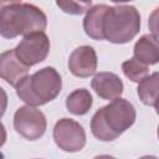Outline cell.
Here are the masks:
<instances>
[{"instance_id":"1","label":"cell","mask_w":159,"mask_h":159,"mask_svg":"<svg viewBox=\"0 0 159 159\" xmlns=\"http://www.w3.org/2000/svg\"><path fill=\"white\" fill-rule=\"evenodd\" d=\"M135 116V109L129 101L116 98L92 117V134L102 142H112L133 125Z\"/></svg>"},{"instance_id":"2","label":"cell","mask_w":159,"mask_h":159,"mask_svg":"<svg viewBox=\"0 0 159 159\" xmlns=\"http://www.w3.org/2000/svg\"><path fill=\"white\" fill-rule=\"evenodd\" d=\"M47 17L45 12L32 4H14L1 7L0 35L4 39H14L20 35L45 31Z\"/></svg>"},{"instance_id":"3","label":"cell","mask_w":159,"mask_h":159,"mask_svg":"<svg viewBox=\"0 0 159 159\" xmlns=\"http://www.w3.org/2000/svg\"><path fill=\"white\" fill-rule=\"evenodd\" d=\"M15 88L20 99L37 107L53 101L60 94L62 80L53 67H43L31 76H25Z\"/></svg>"},{"instance_id":"4","label":"cell","mask_w":159,"mask_h":159,"mask_svg":"<svg viewBox=\"0 0 159 159\" xmlns=\"http://www.w3.org/2000/svg\"><path fill=\"white\" fill-rule=\"evenodd\" d=\"M140 30V16L134 6H109L103 17L104 40L112 43H127Z\"/></svg>"},{"instance_id":"5","label":"cell","mask_w":159,"mask_h":159,"mask_svg":"<svg viewBox=\"0 0 159 159\" xmlns=\"http://www.w3.org/2000/svg\"><path fill=\"white\" fill-rule=\"evenodd\" d=\"M46 117L35 106H22L14 114V129L27 140L41 138L46 130Z\"/></svg>"},{"instance_id":"6","label":"cell","mask_w":159,"mask_h":159,"mask_svg":"<svg viewBox=\"0 0 159 159\" xmlns=\"http://www.w3.org/2000/svg\"><path fill=\"white\" fill-rule=\"evenodd\" d=\"M53 140L60 149L75 153L84 147L86 133L78 122L71 118H62L55 124Z\"/></svg>"},{"instance_id":"7","label":"cell","mask_w":159,"mask_h":159,"mask_svg":"<svg viewBox=\"0 0 159 159\" xmlns=\"http://www.w3.org/2000/svg\"><path fill=\"white\" fill-rule=\"evenodd\" d=\"M17 57L29 67L46 60L50 52V40L43 31L26 35L16 46Z\"/></svg>"},{"instance_id":"8","label":"cell","mask_w":159,"mask_h":159,"mask_svg":"<svg viewBox=\"0 0 159 159\" xmlns=\"http://www.w3.org/2000/svg\"><path fill=\"white\" fill-rule=\"evenodd\" d=\"M68 70L76 77H89L97 70V55L92 46L77 47L68 58Z\"/></svg>"},{"instance_id":"9","label":"cell","mask_w":159,"mask_h":159,"mask_svg":"<svg viewBox=\"0 0 159 159\" xmlns=\"http://www.w3.org/2000/svg\"><path fill=\"white\" fill-rule=\"evenodd\" d=\"M29 66H26L16 55L15 48L1 53L0 56V76L10 86L16 87V84L27 76Z\"/></svg>"},{"instance_id":"10","label":"cell","mask_w":159,"mask_h":159,"mask_svg":"<svg viewBox=\"0 0 159 159\" xmlns=\"http://www.w3.org/2000/svg\"><path fill=\"white\" fill-rule=\"evenodd\" d=\"M92 88L103 99L113 101L119 98L123 93V82L113 72H99L97 73L92 82Z\"/></svg>"},{"instance_id":"11","label":"cell","mask_w":159,"mask_h":159,"mask_svg":"<svg viewBox=\"0 0 159 159\" xmlns=\"http://www.w3.org/2000/svg\"><path fill=\"white\" fill-rule=\"evenodd\" d=\"M134 57L145 65L159 62V39L154 35H143L134 45Z\"/></svg>"},{"instance_id":"12","label":"cell","mask_w":159,"mask_h":159,"mask_svg":"<svg viewBox=\"0 0 159 159\" xmlns=\"http://www.w3.org/2000/svg\"><path fill=\"white\" fill-rule=\"evenodd\" d=\"M109 6L101 4L91 7L84 19H83V30L87 36H89L93 40L102 41L104 40L103 36V17L106 11L108 10Z\"/></svg>"},{"instance_id":"13","label":"cell","mask_w":159,"mask_h":159,"mask_svg":"<svg viewBox=\"0 0 159 159\" xmlns=\"http://www.w3.org/2000/svg\"><path fill=\"white\" fill-rule=\"evenodd\" d=\"M93 103L92 94L86 88H78L71 92L66 98V107L68 112L76 116H83L88 113Z\"/></svg>"},{"instance_id":"14","label":"cell","mask_w":159,"mask_h":159,"mask_svg":"<svg viewBox=\"0 0 159 159\" xmlns=\"http://www.w3.org/2000/svg\"><path fill=\"white\" fill-rule=\"evenodd\" d=\"M139 99L145 106H154L159 98V72L144 77L137 88Z\"/></svg>"},{"instance_id":"15","label":"cell","mask_w":159,"mask_h":159,"mask_svg":"<svg viewBox=\"0 0 159 159\" xmlns=\"http://www.w3.org/2000/svg\"><path fill=\"white\" fill-rule=\"evenodd\" d=\"M122 70L125 77H128L132 82H140L144 77L148 76L149 68L148 65L139 61L137 57H132L122 63Z\"/></svg>"},{"instance_id":"16","label":"cell","mask_w":159,"mask_h":159,"mask_svg":"<svg viewBox=\"0 0 159 159\" xmlns=\"http://www.w3.org/2000/svg\"><path fill=\"white\" fill-rule=\"evenodd\" d=\"M92 0H56L57 6L66 14L82 15L91 9Z\"/></svg>"},{"instance_id":"17","label":"cell","mask_w":159,"mask_h":159,"mask_svg":"<svg viewBox=\"0 0 159 159\" xmlns=\"http://www.w3.org/2000/svg\"><path fill=\"white\" fill-rule=\"evenodd\" d=\"M148 26H149L150 32L154 36L159 37V7H157L155 10H153L152 14L149 15Z\"/></svg>"},{"instance_id":"18","label":"cell","mask_w":159,"mask_h":159,"mask_svg":"<svg viewBox=\"0 0 159 159\" xmlns=\"http://www.w3.org/2000/svg\"><path fill=\"white\" fill-rule=\"evenodd\" d=\"M21 0H0V6L5 7L7 5H14V4H19Z\"/></svg>"},{"instance_id":"19","label":"cell","mask_w":159,"mask_h":159,"mask_svg":"<svg viewBox=\"0 0 159 159\" xmlns=\"http://www.w3.org/2000/svg\"><path fill=\"white\" fill-rule=\"evenodd\" d=\"M154 107H155V112L159 114V98H158V101L155 102V104H154Z\"/></svg>"},{"instance_id":"20","label":"cell","mask_w":159,"mask_h":159,"mask_svg":"<svg viewBox=\"0 0 159 159\" xmlns=\"http://www.w3.org/2000/svg\"><path fill=\"white\" fill-rule=\"evenodd\" d=\"M113 2H127V1H132V0H111Z\"/></svg>"},{"instance_id":"21","label":"cell","mask_w":159,"mask_h":159,"mask_svg":"<svg viewBox=\"0 0 159 159\" xmlns=\"http://www.w3.org/2000/svg\"><path fill=\"white\" fill-rule=\"evenodd\" d=\"M158 138H159V125H158Z\"/></svg>"}]
</instances>
